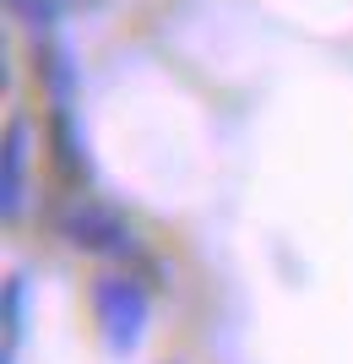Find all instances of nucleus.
I'll use <instances>...</instances> for the list:
<instances>
[{
	"mask_svg": "<svg viewBox=\"0 0 353 364\" xmlns=\"http://www.w3.org/2000/svg\"><path fill=\"white\" fill-rule=\"evenodd\" d=\"M92 321H98L104 348L114 353V359H131V353H141V343L153 332V289H147L131 267L104 272L92 283Z\"/></svg>",
	"mask_w": 353,
	"mask_h": 364,
	"instance_id": "f257e3e1",
	"label": "nucleus"
},
{
	"mask_svg": "<svg viewBox=\"0 0 353 364\" xmlns=\"http://www.w3.org/2000/svg\"><path fill=\"white\" fill-rule=\"evenodd\" d=\"M60 240L82 256H120L131 261L141 250L136 234H131V218L109 201H92V196H77L71 207L60 213Z\"/></svg>",
	"mask_w": 353,
	"mask_h": 364,
	"instance_id": "f03ea898",
	"label": "nucleus"
},
{
	"mask_svg": "<svg viewBox=\"0 0 353 364\" xmlns=\"http://www.w3.org/2000/svg\"><path fill=\"white\" fill-rule=\"evenodd\" d=\"M49 164H55V174H60V185H92V147H87V131H82L77 109H49Z\"/></svg>",
	"mask_w": 353,
	"mask_h": 364,
	"instance_id": "7ed1b4c3",
	"label": "nucleus"
},
{
	"mask_svg": "<svg viewBox=\"0 0 353 364\" xmlns=\"http://www.w3.org/2000/svg\"><path fill=\"white\" fill-rule=\"evenodd\" d=\"M33 71H38V87H44L49 109H77L82 71H77V55H71L55 33H38V38H33Z\"/></svg>",
	"mask_w": 353,
	"mask_h": 364,
	"instance_id": "20e7f679",
	"label": "nucleus"
},
{
	"mask_svg": "<svg viewBox=\"0 0 353 364\" xmlns=\"http://www.w3.org/2000/svg\"><path fill=\"white\" fill-rule=\"evenodd\" d=\"M28 152H33V125L22 114L6 120V164H0V213L6 223L22 218V196H28Z\"/></svg>",
	"mask_w": 353,
	"mask_h": 364,
	"instance_id": "39448f33",
	"label": "nucleus"
},
{
	"mask_svg": "<svg viewBox=\"0 0 353 364\" xmlns=\"http://www.w3.org/2000/svg\"><path fill=\"white\" fill-rule=\"evenodd\" d=\"M28 294H33V277L28 272L6 277V348H16L22 332H28Z\"/></svg>",
	"mask_w": 353,
	"mask_h": 364,
	"instance_id": "423d86ee",
	"label": "nucleus"
},
{
	"mask_svg": "<svg viewBox=\"0 0 353 364\" xmlns=\"http://www.w3.org/2000/svg\"><path fill=\"white\" fill-rule=\"evenodd\" d=\"M6 11L22 22V28L38 38V33H55L65 16V0H6Z\"/></svg>",
	"mask_w": 353,
	"mask_h": 364,
	"instance_id": "0eeeda50",
	"label": "nucleus"
},
{
	"mask_svg": "<svg viewBox=\"0 0 353 364\" xmlns=\"http://www.w3.org/2000/svg\"><path fill=\"white\" fill-rule=\"evenodd\" d=\"M131 272L141 277V283H147V289L153 294H169V267H163V261L158 256H147V250H136V256H131Z\"/></svg>",
	"mask_w": 353,
	"mask_h": 364,
	"instance_id": "6e6552de",
	"label": "nucleus"
},
{
	"mask_svg": "<svg viewBox=\"0 0 353 364\" xmlns=\"http://www.w3.org/2000/svg\"><path fill=\"white\" fill-rule=\"evenodd\" d=\"M0 364H16V359H11V348H6V359H0Z\"/></svg>",
	"mask_w": 353,
	"mask_h": 364,
	"instance_id": "1a4fd4ad",
	"label": "nucleus"
}]
</instances>
